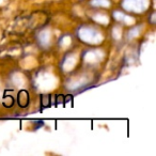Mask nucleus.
<instances>
[{
	"label": "nucleus",
	"instance_id": "1",
	"mask_svg": "<svg viewBox=\"0 0 156 156\" xmlns=\"http://www.w3.org/2000/svg\"><path fill=\"white\" fill-rule=\"evenodd\" d=\"M17 102H18V105L20 107H27L29 104V94L26 90H22L20 91L18 93V96H17Z\"/></svg>",
	"mask_w": 156,
	"mask_h": 156
},
{
	"label": "nucleus",
	"instance_id": "2",
	"mask_svg": "<svg viewBox=\"0 0 156 156\" xmlns=\"http://www.w3.org/2000/svg\"><path fill=\"white\" fill-rule=\"evenodd\" d=\"M13 104H14V100L12 96H5V98H3V105L5 107H12Z\"/></svg>",
	"mask_w": 156,
	"mask_h": 156
}]
</instances>
